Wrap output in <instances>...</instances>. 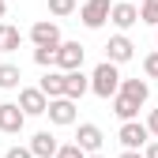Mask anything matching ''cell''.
<instances>
[{
    "instance_id": "29",
    "label": "cell",
    "mask_w": 158,
    "mask_h": 158,
    "mask_svg": "<svg viewBox=\"0 0 158 158\" xmlns=\"http://www.w3.org/2000/svg\"><path fill=\"white\" fill-rule=\"evenodd\" d=\"M87 158H106V154H98V151H94V154H87Z\"/></svg>"
},
{
    "instance_id": "13",
    "label": "cell",
    "mask_w": 158,
    "mask_h": 158,
    "mask_svg": "<svg viewBox=\"0 0 158 158\" xmlns=\"http://www.w3.org/2000/svg\"><path fill=\"white\" fill-rule=\"evenodd\" d=\"M56 147H60V143H56L53 132H34V139H30V154L34 158H53Z\"/></svg>"
},
{
    "instance_id": "9",
    "label": "cell",
    "mask_w": 158,
    "mask_h": 158,
    "mask_svg": "<svg viewBox=\"0 0 158 158\" xmlns=\"http://www.w3.org/2000/svg\"><path fill=\"white\" fill-rule=\"evenodd\" d=\"M30 42L34 45H60V27H56L53 19H38L30 27Z\"/></svg>"
},
{
    "instance_id": "20",
    "label": "cell",
    "mask_w": 158,
    "mask_h": 158,
    "mask_svg": "<svg viewBox=\"0 0 158 158\" xmlns=\"http://www.w3.org/2000/svg\"><path fill=\"white\" fill-rule=\"evenodd\" d=\"M139 23L158 27V0H143V4H139Z\"/></svg>"
},
{
    "instance_id": "23",
    "label": "cell",
    "mask_w": 158,
    "mask_h": 158,
    "mask_svg": "<svg viewBox=\"0 0 158 158\" xmlns=\"http://www.w3.org/2000/svg\"><path fill=\"white\" fill-rule=\"evenodd\" d=\"M143 75H147V79H158V49L143 56Z\"/></svg>"
},
{
    "instance_id": "2",
    "label": "cell",
    "mask_w": 158,
    "mask_h": 158,
    "mask_svg": "<svg viewBox=\"0 0 158 158\" xmlns=\"http://www.w3.org/2000/svg\"><path fill=\"white\" fill-rule=\"evenodd\" d=\"M45 117H49V124H56V128H68V124H75V102L72 98H49L45 102Z\"/></svg>"
},
{
    "instance_id": "12",
    "label": "cell",
    "mask_w": 158,
    "mask_h": 158,
    "mask_svg": "<svg viewBox=\"0 0 158 158\" xmlns=\"http://www.w3.org/2000/svg\"><path fill=\"white\" fill-rule=\"evenodd\" d=\"M75 143L83 147L87 154H94V151H102L106 135H102V128H98V124H79V132H75Z\"/></svg>"
},
{
    "instance_id": "18",
    "label": "cell",
    "mask_w": 158,
    "mask_h": 158,
    "mask_svg": "<svg viewBox=\"0 0 158 158\" xmlns=\"http://www.w3.org/2000/svg\"><path fill=\"white\" fill-rule=\"evenodd\" d=\"M19 87H23L19 64H0V90H19Z\"/></svg>"
},
{
    "instance_id": "15",
    "label": "cell",
    "mask_w": 158,
    "mask_h": 158,
    "mask_svg": "<svg viewBox=\"0 0 158 158\" xmlns=\"http://www.w3.org/2000/svg\"><path fill=\"white\" fill-rule=\"evenodd\" d=\"M117 90H121V94H128L132 102H139V106L151 98V87H147V79H121V87H117Z\"/></svg>"
},
{
    "instance_id": "4",
    "label": "cell",
    "mask_w": 158,
    "mask_h": 158,
    "mask_svg": "<svg viewBox=\"0 0 158 158\" xmlns=\"http://www.w3.org/2000/svg\"><path fill=\"white\" fill-rule=\"evenodd\" d=\"M109 8H113V0H87V4L79 8V19H83V27H87V30L106 27V23H109Z\"/></svg>"
},
{
    "instance_id": "30",
    "label": "cell",
    "mask_w": 158,
    "mask_h": 158,
    "mask_svg": "<svg viewBox=\"0 0 158 158\" xmlns=\"http://www.w3.org/2000/svg\"><path fill=\"white\" fill-rule=\"evenodd\" d=\"M154 42H158V34H154Z\"/></svg>"
},
{
    "instance_id": "25",
    "label": "cell",
    "mask_w": 158,
    "mask_h": 158,
    "mask_svg": "<svg viewBox=\"0 0 158 158\" xmlns=\"http://www.w3.org/2000/svg\"><path fill=\"white\" fill-rule=\"evenodd\" d=\"M147 132L158 139V109H151V117H147Z\"/></svg>"
},
{
    "instance_id": "28",
    "label": "cell",
    "mask_w": 158,
    "mask_h": 158,
    "mask_svg": "<svg viewBox=\"0 0 158 158\" xmlns=\"http://www.w3.org/2000/svg\"><path fill=\"white\" fill-rule=\"evenodd\" d=\"M8 15V0H0V19H4Z\"/></svg>"
},
{
    "instance_id": "17",
    "label": "cell",
    "mask_w": 158,
    "mask_h": 158,
    "mask_svg": "<svg viewBox=\"0 0 158 158\" xmlns=\"http://www.w3.org/2000/svg\"><path fill=\"white\" fill-rule=\"evenodd\" d=\"M113 113L121 117V121H132V117H139V102H132L128 94L117 90V94H113Z\"/></svg>"
},
{
    "instance_id": "10",
    "label": "cell",
    "mask_w": 158,
    "mask_h": 158,
    "mask_svg": "<svg viewBox=\"0 0 158 158\" xmlns=\"http://www.w3.org/2000/svg\"><path fill=\"white\" fill-rule=\"evenodd\" d=\"M90 90V75H83V68H72L64 72V98H72V102H79Z\"/></svg>"
},
{
    "instance_id": "6",
    "label": "cell",
    "mask_w": 158,
    "mask_h": 158,
    "mask_svg": "<svg viewBox=\"0 0 158 158\" xmlns=\"http://www.w3.org/2000/svg\"><path fill=\"white\" fill-rule=\"evenodd\" d=\"M135 56V45H132V38L121 30V34H113L109 38V45H106V60H113V64H128Z\"/></svg>"
},
{
    "instance_id": "24",
    "label": "cell",
    "mask_w": 158,
    "mask_h": 158,
    "mask_svg": "<svg viewBox=\"0 0 158 158\" xmlns=\"http://www.w3.org/2000/svg\"><path fill=\"white\" fill-rule=\"evenodd\" d=\"M4 158H34V154H30V147H8Z\"/></svg>"
},
{
    "instance_id": "8",
    "label": "cell",
    "mask_w": 158,
    "mask_h": 158,
    "mask_svg": "<svg viewBox=\"0 0 158 158\" xmlns=\"http://www.w3.org/2000/svg\"><path fill=\"white\" fill-rule=\"evenodd\" d=\"M23 124H27V113L19 109V102H4L0 106V132L15 135V132H23Z\"/></svg>"
},
{
    "instance_id": "7",
    "label": "cell",
    "mask_w": 158,
    "mask_h": 158,
    "mask_svg": "<svg viewBox=\"0 0 158 158\" xmlns=\"http://www.w3.org/2000/svg\"><path fill=\"white\" fill-rule=\"evenodd\" d=\"M45 102H49V98L42 94V87H19V109H23L27 117H42Z\"/></svg>"
},
{
    "instance_id": "27",
    "label": "cell",
    "mask_w": 158,
    "mask_h": 158,
    "mask_svg": "<svg viewBox=\"0 0 158 158\" xmlns=\"http://www.w3.org/2000/svg\"><path fill=\"white\" fill-rule=\"evenodd\" d=\"M121 158H143V151H128V147H124V154H121Z\"/></svg>"
},
{
    "instance_id": "11",
    "label": "cell",
    "mask_w": 158,
    "mask_h": 158,
    "mask_svg": "<svg viewBox=\"0 0 158 158\" xmlns=\"http://www.w3.org/2000/svg\"><path fill=\"white\" fill-rule=\"evenodd\" d=\"M109 23H113L117 30H128V27L139 23V8L128 4V0H124V4H113V8H109Z\"/></svg>"
},
{
    "instance_id": "19",
    "label": "cell",
    "mask_w": 158,
    "mask_h": 158,
    "mask_svg": "<svg viewBox=\"0 0 158 158\" xmlns=\"http://www.w3.org/2000/svg\"><path fill=\"white\" fill-rule=\"evenodd\" d=\"M75 8H79L75 0H49V15H53V19H68Z\"/></svg>"
},
{
    "instance_id": "22",
    "label": "cell",
    "mask_w": 158,
    "mask_h": 158,
    "mask_svg": "<svg viewBox=\"0 0 158 158\" xmlns=\"http://www.w3.org/2000/svg\"><path fill=\"white\" fill-rule=\"evenodd\" d=\"M53 158H87V151L79 147V143H64V147H56Z\"/></svg>"
},
{
    "instance_id": "1",
    "label": "cell",
    "mask_w": 158,
    "mask_h": 158,
    "mask_svg": "<svg viewBox=\"0 0 158 158\" xmlns=\"http://www.w3.org/2000/svg\"><path fill=\"white\" fill-rule=\"evenodd\" d=\"M117 87H121V68H117L113 60H102V64L90 72V90L98 98H113Z\"/></svg>"
},
{
    "instance_id": "3",
    "label": "cell",
    "mask_w": 158,
    "mask_h": 158,
    "mask_svg": "<svg viewBox=\"0 0 158 158\" xmlns=\"http://www.w3.org/2000/svg\"><path fill=\"white\" fill-rule=\"evenodd\" d=\"M83 56L87 49L79 45V42H60L53 53V68H60V72H72V68H83Z\"/></svg>"
},
{
    "instance_id": "14",
    "label": "cell",
    "mask_w": 158,
    "mask_h": 158,
    "mask_svg": "<svg viewBox=\"0 0 158 158\" xmlns=\"http://www.w3.org/2000/svg\"><path fill=\"white\" fill-rule=\"evenodd\" d=\"M38 87H42L45 98H60V94H64V72H60V68H49V72L42 75V83H38Z\"/></svg>"
},
{
    "instance_id": "26",
    "label": "cell",
    "mask_w": 158,
    "mask_h": 158,
    "mask_svg": "<svg viewBox=\"0 0 158 158\" xmlns=\"http://www.w3.org/2000/svg\"><path fill=\"white\" fill-rule=\"evenodd\" d=\"M143 158H158V139H147L143 143Z\"/></svg>"
},
{
    "instance_id": "5",
    "label": "cell",
    "mask_w": 158,
    "mask_h": 158,
    "mask_svg": "<svg viewBox=\"0 0 158 158\" xmlns=\"http://www.w3.org/2000/svg\"><path fill=\"white\" fill-rule=\"evenodd\" d=\"M117 139H121V147H128V151H139V147L151 139V132H147V124H139V121L132 117V121H121Z\"/></svg>"
},
{
    "instance_id": "21",
    "label": "cell",
    "mask_w": 158,
    "mask_h": 158,
    "mask_svg": "<svg viewBox=\"0 0 158 158\" xmlns=\"http://www.w3.org/2000/svg\"><path fill=\"white\" fill-rule=\"evenodd\" d=\"M53 53H56V45H34V64L38 68H53Z\"/></svg>"
},
{
    "instance_id": "16",
    "label": "cell",
    "mask_w": 158,
    "mask_h": 158,
    "mask_svg": "<svg viewBox=\"0 0 158 158\" xmlns=\"http://www.w3.org/2000/svg\"><path fill=\"white\" fill-rule=\"evenodd\" d=\"M19 45H23L19 27H11V23H4V19H0V53H15Z\"/></svg>"
}]
</instances>
